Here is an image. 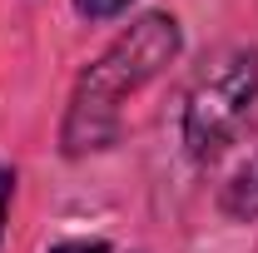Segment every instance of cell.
<instances>
[{"mask_svg": "<svg viewBox=\"0 0 258 253\" xmlns=\"http://www.w3.org/2000/svg\"><path fill=\"white\" fill-rule=\"evenodd\" d=\"M184 55V25L174 10H144L114 35L95 60L80 70L70 104L60 119V154L85 159L99 154L119 139L124 129V104L144 85H154L169 65Z\"/></svg>", "mask_w": 258, "mask_h": 253, "instance_id": "obj_1", "label": "cell"}, {"mask_svg": "<svg viewBox=\"0 0 258 253\" xmlns=\"http://www.w3.org/2000/svg\"><path fill=\"white\" fill-rule=\"evenodd\" d=\"M258 99V45H233L214 55L184 99V149L194 164H214L243 134Z\"/></svg>", "mask_w": 258, "mask_h": 253, "instance_id": "obj_2", "label": "cell"}, {"mask_svg": "<svg viewBox=\"0 0 258 253\" xmlns=\"http://www.w3.org/2000/svg\"><path fill=\"white\" fill-rule=\"evenodd\" d=\"M214 169V204L228 223H258V129H243Z\"/></svg>", "mask_w": 258, "mask_h": 253, "instance_id": "obj_3", "label": "cell"}, {"mask_svg": "<svg viewBox=\"0 0 258 253\" xmlns=\"http://www.w3.org/2000/svg\"><path fill=\"white\" fill-rule=\"evenodd\" d=\"M70 5H75V15L85 25H104V20H119L134 0H70Z\"/></svg>", "mask_w": 258, "mask_h": 253, "instance_id": "obj_4", "label": "cell"}, {"mask_svg": "<svg viewBox=\"0 0 258 253\" xmlns=\"http://www.w3.org/2000/svg\"><path fill=\"white\" fill-rule=\"evenodd\" d=\"M10 199H15V169L0 164V238H5V219H10Z\"/></svg>", "mask_w": 258, "mask_h": 253, "instance_id": "obj_5", "label": "cell"}, {"mask_svg": "<svg viewBox=\"0 0 258 253\" xmlns=\"http://www.w3.org/2000/svg\"><path fill=\"white\" fill-rule=\"evenodd\" d=\"M50 253H114L104 238H64V243H55Z\"/></svg>", "mask_w": 258, "mask_h": 253, "instance_id": "obj_6", "label": "cell"}]
</instances>
